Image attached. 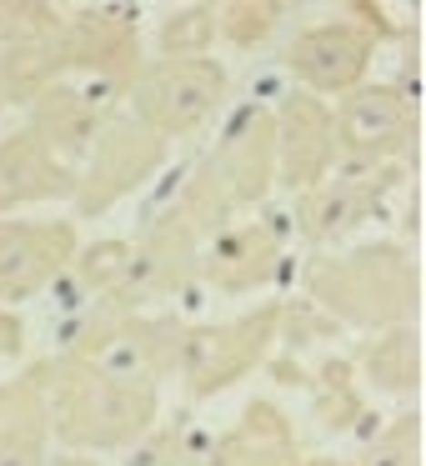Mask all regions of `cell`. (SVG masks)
Here are the masks:
<instances>
[{
  "mask_svg": "<svg viewBox=\"0 0 426 466\" xmlns=\"http://www.w3.org/2000/svg\"><path fill=\"white\" fill-rule=\"evenodd\" d=\"M296 76H306L321 91H336V86H351L366 66V41L346 25H321V31L301 35L291 51Z\"/></svg>",
  "mask_w": 426,
  "mask_h": 466,
  "instance_id": "1",
  "label": "cell"
},
{
  "mask_svg": "<svg viewBox=\"0 0 426 466\" xmlns=\"http://www.w3.org/2000/svg\"><path fill=\"white\" fill-rule=\"evenodd\" d=\"M216 86H221V76L211 66H176V71H161L151 81V106L146 111L161 126H191L211 111Z\"/></svg>",
  "mask_w": 426,
  "mask_h": 466,
  "instance_id": "2",
  "label": "cell"
},
{
  "mask_svg": "<svg viewBox=\"0 0 426 466\" xmlns=\"http://www.w3.org/2000/svg\"><path fill=\"white\" fill-rule=\"evenodd\" d=\"M46 271H51V266H46V256H41V236H31V231L0 236V296L31 291Z\"/></svg>",
  "mask_w": 426,
  "mask_h": 466,
  "instance_id": "3",
  "label": "cell"
},
{
  "mask_svg": "<svg viewBox=\"0 0 426 466\" xmlns=\"http://www.w3.org/2000/svg\"><path fill=\"white\" fill-rule=\"evenodd\" d=\"M0 466H36V446L31 441H5L0 446Z\"/></svg>",
  "mask_w": 426,
  "mask_h": 466,
  "instance_id": "4",
  "label": "cell"
}]
</instances>
